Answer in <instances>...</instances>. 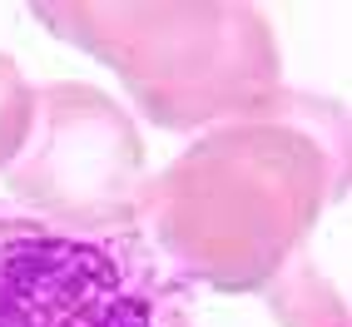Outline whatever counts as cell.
I'll list each match as a JSON object with an SVG mask.
<instances>
[{"instance_id":"6da1fadb","label":"cell","mask_w":352,"mask_h":327,"mask_svg":"<svg viewBox=\"0 0 352 327\" xmlns=\"http://www.w3.org/2000/svg\"><path fill=\"white\" fill-rule=\"evenodd\" d=\"M347 194V109L313 95H278L228 120L144 179L134 228L184 283L263 293Z\"/></svg>"},{"instance_id":"7a4b0ae2","label":"cell","mask_w":352,"mask_h":327,"mask_svg":"<svg viewBox=\"0 0 352 327\" xmlns=\"http://www.w3.org/2000/svg\"><path fill=\"white\" fill-rule=\"evenodd\" d=\"M35 20L109 65L144 120L174 134L219 129L283 95L273 20L243 0H40Z\"/></svg>"},{"instance_id":"3957f363","label":"cell","mask_w":352,"mask_h":327,"mask_svg":"<svg viewBox=\"0 0 352 327\" xmlns=\"http://www.w3.org/2000/svg\"><path fill=\"white\" fill-rule=\"evenodd\" d=\"M0 327H194V288L129 228L0 203Z\"/></svg>"},{"instance_id":"277c9868","label":"cell","mask_w":352,"mask_h":327,"mask_svg":"<svg viewBox=\"0 0 352 327\" xmlns=\"http://www.w3.org/2000/svg\"><path fill=\"white\" fill-rule=\"evenodd\" d=\"M144 179V139L124 104L80 80L35 89L30 144L6 169L15 208L69 228H129Z\"/></svg>"},{"instance_id":"5b68a950","label":"cell","mask_w":352,"mask_h":327,"mask_svg":"<svg viewBox=\"0 0 352 327\" xmlns=\"http://www.w3.org/2000/svg\"><path fill=\"white\" fill-rule=\"evenodd\" d=\"M263 293L273 297V313H278V322H283V327H347V302H342V293L327 283V278H322L308 258L288 263Z\"/></svg>"},{"instance_id":"8992f818","label":"cell","mask_w":352,"mask_h":327,"mask_svg":"<svg viewBox=\"0 0 352 327\" xmlns=\"http://www.w3.org/2000/svg\"><path fill=\"white\" fill-rule=\"evenodd\" d=\"M30 124H35V89L25 84L10 55H0V169H10L20 149L30 144Z\"/></svg>"}]
</instances>
